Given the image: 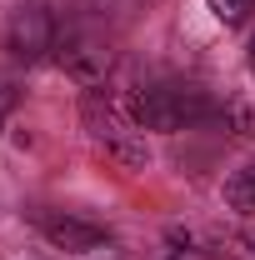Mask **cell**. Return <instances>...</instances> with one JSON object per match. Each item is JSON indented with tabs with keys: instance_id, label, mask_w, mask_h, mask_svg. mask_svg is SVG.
I'll use <instances>...</instances> for the list:
<instances>
[{
	"instance_id": "cell-1",
	"label": "cell",
	"mask_w": 255,
	"mask_h": 260,
	"mask_svg": "<svg viewBox=\"0 0 255 260\" xmlns=\"http://www.w3.org/2000/svg\"><path fill=\"white\" fill-rule=\"evenodd\" d=\"M125 100H130V115H135L140 130H185L220 110L200 85H150V90H135Z\"/></svg>"
},
{
	"instance_id": "cell-2",
	"label": "cell",
	"mask_w": 255,
	"mask_h": 260,
	"mask_svg": "<svg viewBox=\"0 0 255 260\" xmlns=\"http://www.w3.org/2000/svg\"><path fill=\"white\" fill-rule=\"evenodd\" d=\"M85 130H90L120 165H145L150 160L145 140H135L140 125H135V115H130V100L110 95V90H90V95H85Z\"/></svg>"
},
{
	"instance_id": "cell-3",
	"label": "cell",
	"mask_w": 255,
	"mask_h": 260,
	"mask_svg": "<svg viewBox=\"0 0 255 260\" xmlns=\"http://www.w3.org/2000/svg\"><path fill=\"white\" fill-rule=\"evenodd\" d=\"M55 60H60V70L70 75V80H80V85H100L105 70H110V50H105V40H95V35L70 30V35L55 40Z\"/></svg>"
},
{
	"instance_id": "cell-4",
	"label": "cell",
	"mask_w": 255,
	"mask_h": 260,
	"mask_svg": "<svg viewBox=\"0 0 255 260\" xmlns=\"http://www.w3.org/2000/svg\"><path fill=\"white\" fill-rule=\"evenodd\" d=\"M55 20H50V10H40V5H20L15 10V20H10V50H15V60H45L50 50H55Z\"/></svg>"
},
{
	"instance_id": "cell-5",
	"label": "cell",
	"mask_w": 255,
	"mask_h": 260,
	"mask_svg": "<svg viewBox=\"0 0 255 260\" xmlns=\"http://www.w3.org/2000/svg\"><path fill=\"white\" fill-rule=\"evenodd\" d=\"M35 225H40V235H45L55 250L85 255V250H100V245H105V230L90 225V220H75V215H35Z\"/></svg>"
},
{
	"instance_id": "cell-6",
	"label": "cell",
	"mask_w": 255,
	"mask_h": 260,
	"mask_svg": "<svg viewBox=\"0 0 255 260\" xmlns=\"http://www.w3.org/2000/svg\"><path fill=\"white\" fill-rule=\"evenodd\" d=\"M225 205H230L235 215H255V160L240 165V170L225 180Z\"/></svg>"
},
{
	"instance_id": "cell-7",
	"label": "cell",
	"mask_w": 255,
	"mask_h": 260,
	"mask_svg": "<svg viewBox=\"0 0 255 260\" xmlns=\"http://www.w3.org/2000/svg\"><path fill=\"white\" fill-rule=\"evenodd\" d=\"M215 120H220L230 135H255V100L250 95H230L220 110H215Z\"/></svg>"
},
{
	"instance_id": "cell-8",
	"label": "cell",
	"mask_w": 255,
	"mask_h": 260,
	"mask_svg": "<svg viewBox=\"0 0 255 260\" xmlns=\"http://www.w3.org/2000/svg\"><path fill=\"white\" fill-rule=\"evenodd\" d=\"M205 5H210V15L220 25H245L255 15V0H205Z\"/></svg>"
},
{
	"instance_id": "cell-9",
	"label": "cell",
	"mask_w": 255,
	"mask_h": 260,
	"mask_svg": "<svg viewBox=\"0 0 255 260\" xmlns=\"http://www.w3.org/2000/svg\"><path fill=\"white\" fill-rule=\"evenodd\" d=\"M165 240H170V260H210V250L195 240L190 230H170Z\"/></svg>"
},
{
	"instance_id": "cell-10",
	"label": "cell",
	"mask_w": 255,
	"mask_h": 260,
	"mask_svg": "<svg viewBox=\"0 0 255 260\" xmlns=\"http://www.w3.org/2000/svg\"><path fill=\"white\" fill-rule=\"evenodd\" d=\"M10 100H15V90H10V80H0V110H5Z\"/></svg>"
},
{
	"instance_id": "cell-11",
	"label": "cell",
	"mask_w": 255,
	"mask_h": 260,
	"mask_svg": "<svg viewBox=\"0 0 255 260\" xmlns=\"http://www.w3.org/2000/svg\"><path fill=\"white\" fill-rule=\"evenodd\" d=\"M250 70H255V40H250Z\"/></svg>"
},
{
	"instance_id": "cell-12",
	"label": "cell",
	"mask_w": 255,
	"mask_h": 260,
	"mask_svg": "<svg viewBox=\"0 0 255 260\" xmlns=\"http://www.w3.org/2000/svg\"><path fill=\"white\" fill-rule=\"evenodd\" d=\"M0 120H5V110H0Z\"/></svg>"
}]
</instances>
